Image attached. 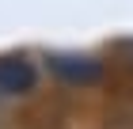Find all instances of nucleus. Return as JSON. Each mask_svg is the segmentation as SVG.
I'll use <instances>...</instances> for the list:
<instances>
[{"mask_svg": "<svg viewBox=\"0 0 133 129\" xmlns=\"http://www.w3.org/2000/svg\"><path fill=\"white\" fill-rule=\"evenodd\" d=\"M34 65L27 57H0V95H23L34 87Z\"/></svg>", "mask_w": 133, "mask_h": 129, "instance_id": "1", "label": "nucleus"}, {"mask_svg": "<svg viewBox=\"0 0 133 129\" xmlns=\"http://www.w3.org/2000/svg\"><path fill=\"white\" fill-rule=\"evenodd\" d=\"M53 69L61 76H69V80H88L91 72H99L91 61H76V57H53Z\"/></svg>", "mask_w": 133, "mask_h": 129, "instance_id": "2", "label": "nucleus"}]
</instances>
